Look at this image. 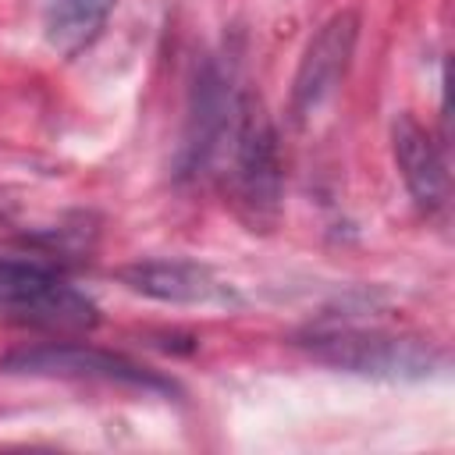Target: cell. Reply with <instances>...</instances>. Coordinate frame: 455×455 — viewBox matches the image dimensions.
<instances>
[{
	"label": "cell",
	"mask_w": 455,
	"mask_h": 455,
	"mask_svg": "<svg viewBox=\"0 0 455 455\" xmlns=\"http://www.w3.org/2000/svg\"><path fill=\"white\" fill-rule=\"evenodd\" d=\"M7 373H25V377H68V380H103V384H128V387H149V391H171L164 377L146 370L142 363L103 352L92 345H75V341H50V345H25L14 348L0 359Z\"/></svg>",
	"instance_id": "cell-3"
},
{
	"label": "cell",
	"mask_w": 455,
	"mask_h": 455,
	"mask_svg": "<svg viewBox=\"0 0 455 455\" xmlns=\"http://www.w3.org/2000/svg\"><path fill=\"white\" fill-rule=\"evenodd\" d=\"M220 167L224 192L238 217L256 231H267L281 213V160L277 135L263 103L249 92H238L235 110L210 153L206 167Z\"/></svg>",
	"instance_id": "cell-1"
},
{
	"label": "cell",
	"mask_w": 455,
	"mask_h": 455,
	"mask_svg": "<svg viewBox=\"0 0 455 455\" xmlns=\"http://www.w3.org/2000/svg\"><path fill=\"white\" fill-rule=\"evenodd\" d=\"M0 316L53 334H85L100 323L96 302L36 259H0Z\"/></svg>",
	"instance_id": "cell-2"
},
{
	"label": "cell",
	"mask_w": 455,
	"mask_h": 455,
	"mask_svg": "<svg viewBox=\"0 0 455 455\" xmlns=\"http://www.w3.org/2000/svg\"><path fill=\"white\" fill-rule=\"evenodd\" d=\"M117 281H124L132 291L174 302V306H199V302H224L231 299V288L213 277L210 267L188 263V259H139L117 270Z\"/></svg>",
	"instance_id": "cell-6"
},
{
	"label": "cell",
	"mask_w": 455,
	"mask_h": 455,
	"mask_svg": "<svg viewBox=\"0 0 455 455\" xmlns=\"http://www.w3.org/2000/svg\"><path fill=\"white\" fill-rule=\"evenodd\" d=\"M355 14H334L320 32L316 39L309 43L302 64H299V75H295V89H291V114L295 117H306L313 114L345 78L348 71V60H352V50H355Z\"/></svg>",
	"instance_id": "cell-5"
},
{
	"label": "cell",
	"mask_w": 455,
	"mask_h": 455,
	"mask_svg": "<svg viewBox=\"0 0 455 455\" xmlns=\"http://www.w3.org/2000/svg\"><path fill=\"white\" fill-rule=\"evenodd\" d=\"M391 146L412 199L430 213L441 210L448 203V171L430 132L412 114H398L391 124Z\"/></svg>",
	"instance_id": "cell-7"
},
{
	"label": "cell",
	"mask_w": 455,
	"mask_h": 455,
	"mask_svg": "<svg viewBox=\"0 0 455 455\" xmlns=\"http://www.w3.org/2000/svg\"><path fill=\"white\" fill-rule=\"evenodd\" d=\"M110 7L114 0H46V11H43L46 43L64 57L78 53L100 36Z\"/></svg>",
	"instance_id": "cell-8"
},
{
	"label": "cell",
	"mask_w": 455,
	"mask_h": 455,
	"mask_svg": "<svg viewBox=\"0 0 455 455\" xmlns=\"http://www.w3.org/2000/svg\"><path fill=\"white\" fill-rule=\"evenodd\" d=\"M313 348L320 359L352 370V373H384V377H402L412 373L419 377L430 366V352L419 341L377 334V331H334V334H316Z\"/></svg>",
	"instance_id": "cell-4"
}]
</instances>
